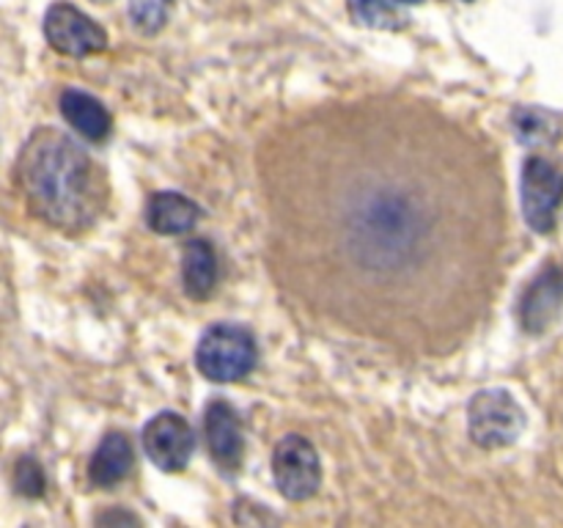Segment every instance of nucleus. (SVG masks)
<instances>
[{
    "mask_svg": "<svg viewBox=\"0 0 563 528\" xmlns=\"http://www.w3.org/2000/svg\"><path fill=\"white\" fill-rule=\"evenodd\" d=\"M515 130L522 143H553L561 135V119L542 108H520L515 113Z\"/></svg>",
    "mask_w": 563,
    "mask_h": 528,
    "instance_id": "obj_15",
    "label": "nucleus"
},
{
    "mask_svg": "<svg viewBox=\"0 0 563 528\" xmlns=\"http://www.w3.org/2000/svg\"><path fill=\"white\" fill-rule=\"evenodd\" d=\"M385 3H394V6H399V3H421V0H385Z\"/></svg>",
    "mask_w": 563,
    "mask_h": 528,
    "instance_id": "obj_19",
    "label": "nucleus"
},
{
    "mask_svg": "<svg viewBox=\"0 0 563 528\" xmlns=\"http://www.w3.org/2000/svg\"><path fill=\"white\" fill-rule=\"evenodd\" d=\"M115 520H119V522H137L132 515H104V517H99V522H115Z\"/></svg>",
    "mask_w": 563,
    "mask_h": 528,
    "instance_id": "obj_18",
    "label": "nucleus"
},
{
    "mask_svg": "<svg viewBox=\"0 0 563 528\" xmlns=\"http://www.w3.org/2000/svg\"><path fill=\"white\" fill-rule=\"evenodd\" d=\"M60 113L69 121V127H75L88 141H104L110 135V127H113L108 108L80 88H66L60 94Z\"/></svg>",
    "mask_w": 563,
    "mask_h": 528,
    "instance_id": "obj_12",
    "label": "nucleus"
},
{
    "mask_svg": "<svg viewBox=\"0 0 563 528\" xmlns=\"http://www.w3.org/2000/svg\"><path fill=\"white\" fill-rule=\"evenodd\" d=\"M203 432H207L209 454L214 465L225 473L240 471L242 457H245V438H242V421L234 405L225 399H214L207 405L203 416Z\"/></svg>",
    "mask_w": 563,
    "mask_h": 528,
    "instance_id": "obj_10",
    "label": "nucleus"
},
{
    "mask_svg": "<svg viewBox=\"0 0 563 528\" xmlns=\"http://www.w3.org/2000/svg\"><path fill=\"white\" fill-rule=\"evenodd\" d=\"M256 361V339L240 324H212L198 341L196 363L203 377L214 383H236L253 372Z\"/></svg>",
    "mask_w": 563,
    "mask_h": 528,
    "instance_id": "obj_3",
    "label": "nucleus"
},
{
    "mask_svg": "<svg viewBox=\"0 0 563 528\" xmlns=\"http://www.w3.org/2000/svg\"><path fill=\"white\" fill-rule=\"evenodd\" d=\"M44 36L53 50L69 58H86L108 47V33L102 31V25L69 3L49 6L44 16Z\"/></svg>",
    "mask_w": 563,
    "mask_h": 528,
    "instance_id": "obj_7",
    "label": "nucleus"
},
{
    "mask_svg": "<svg viewBox=\"0 0 563 528\" xmlns=\"http://www.w3.org/2000/svg\"><path fill=\"white\" fill-rule=\"evenodd\" d=\"M198 218H201V207L174 190L154 193L152 201H148L146 207L148 229L165 237L187 234V231L198 223Z\"/></svg>",
    "mask_w": 563,
    "mask_h": 528,
    "instance_id": "obj_11",
    "label": "nucleus"
},
{
    "mask_svg": "<svg viewBox=\"0 0 563 528\" xmlns=\"http://www.w3.org/2000/svg\"><path fill=\"white\" fill-rule=\"evenodd\" d=\"M467 427L478 446L504 449V446L515 443L526 429V410L509 391L489 388L473 396L471 407H467Z\"/></svg>",
    "mask_w": 563,
    "mask_h": 528,
    "instance_id": "obj_4",
    "label": "nucleus"
},
{
    "mask_svg": "<svg viewBox=\"0 0 563 528\" xmlns=\"http://www.w3.org/2000/svg\"><path fill=\"white\" fill-rule=\"evenodd\" d=\"M563 311V267L548 264L528 284L520 300V324L526 333L539 336L559 319Z\"/></svg>",
    "mask_w": 563,
    "mask_h": 528,
    "instance_id": "obj_9",
    "label": "nucleus"
},
{
    "mask_svg": "<svg viewBox=\"0 0 563 528\" xmlns=\"http://www.w3.org/2000/svg\"><path fill=\"white\" fill-rule=\"evenodd\" d=\"M264 256L311 322L410 358H445L493 314L509 193L484 130L416 94L330 99L256 152Z\"/></svg>",
    "mask_w": 563,
    "mask_h": 528,
    "instance_id": "obj_1",
    "label": "nucleus"
},
{
    "mask_svg": "<svg viewBox=\"0 0 563 528\" xmlns=\"http://www.w3.org/2000/svg\"><path fill=\"white\" fill-rule=\"evenodd\" d=\"M14 174L31 212L66 234L91 229L108 207L104 170L75 138L53 127L27 138Z\"/></svg>",
    "mask_w": 563,
    "mask_h": 528,
    "instance_id": "obj_2",
    "label": "nucleus"
},
{
    "mask_svg": "<svg viewBox=\"0 0 563 528\" xmlns=\"http://www.w3.org/2000/svg\"><path fill=\"white\" fill-rule=\"evenodd\" d=\"M273 476L280 495L289 501H308L322 484V462L311 440L302 435H286L273 451Z\"/></svg>",
    "mask_w": 563,
    "mask_h": 528,
    "instance_id": "obj_6",
    "label": "nucleus"
},
{
    "mask_svg": "<svg viewBox=\"0 0 563 528\" xmlns=\"http://www.w3.org/2000/svg\"><path fill=\"white\" fill-rule=\"evenodd\" d=\"M97 3H104V0H97Z\"/></svg>",
    "mask_w": 563,
    "mask_h": 528,
    "instance_id": "obj_20",
    "label": "nucleus"
},
{
    "mask_svg": "<svg viewBox=\"0 0 563 528\" xmlns=\"http://www.w3.org/2000/svg\"><path fill=\"white\" fill-rule=\"evenodd\" d=\"M132 460L135 454H132L130 438L124 432H110L93 451L91 462H88V476L97 487H113L130 473Z\"/></svg>",
    "mask_w": 563,
    "mask_h": 528,
    "instance_id": "obj_13",
    "label": "nucleus"
},
{
    "mask_svg": "<svg viewBox=\"0 0 563 528\" xmlns=\"http://www.w3.org/2000/svg\"><path fill=\"white\" fill-rule=\"evenodd\" d=\"M14 484L27 498H38L44 493V473L33 457H22L14 468Z\"/></svg>",
    "mask_w": 563,
    "mask_h": 528,
    "instance_id": "obj_17",
    "label": "nucleus"
},
{
    "mask_svg": "<svg viewBox=\"0 0 563 528\" xmlns=\"http://www.w3.org/2000/svg\"><path fill=\"white\" fill-rule=\"evenodd\" d=\"M143 449H146L148 460L165 473L185 471L190 462L192 449H196V435H192L190 424L179 416V413H159L143 429Z\"/></svg>",
    "mask_w": 563,
    "mask_h": 528,
    "instance_id": "obj_8",
    "label": "nucleus"
},
{
    "mask_svg": "<svg viewBox=\"0 0 563 528\" xmlns=\"http://www.w3.org/2000/svg\"><path fill=\"white\" fill-rule=\"evenodd\" d=\"M563 204V170L548 157H528L522 168V212L537 234H550Z\"/></svg>",
    "mask_w": 563,
    "mask_h": 528,
    "instance_id": "obj_5",
    "label": "nucleus"
},
{
    "mask_svg": "<svg viewBox=\"0 0 563 528\" xmlns=\"http://www.w3.org/2000/svg\"><path fill=\"white\" fill-rule=\"evenodd\" d=\"M181 280L192 300H207L218 286V253L207 240H190L181 253Z\"/></svg>",
    "mask_w": 563,
    "mask_h": 528,
    "instance_id": "obj_14",
    "label": "nucleus"
},
{
    "mask_svg": "<svg viewBox=\"0 0 563 528\" xmlns=\"http://www.w3.org/2000/svg\"><path fill=\"white\" fill-rule=\"evenodd\" d=\"M170 6L174 0H130V22L143 36H154L168 22Z\"/></svg>",
    "mask_w": 563,
    "mask_h": 528,
    "instance_id": "obj_16",
    "label": "nucleus"
}]
</instances>
